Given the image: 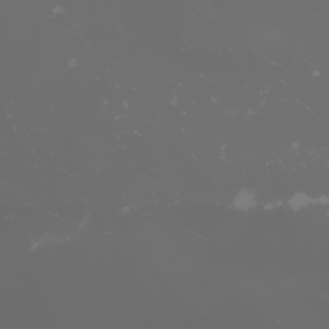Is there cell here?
<instances>
[{"mask_svg":"<svg viewBox=\"0 0 329 329\" xmlns=\"http://www.w3.org/2000/svg\"><path fill=\"white\" fill-rule=\"evenodd\" d=\"M256 197L254 193H251L249 190L244 189L241 190L234 198V207L241 211H248L252 207L256 206Z\"/></svg>","mask_w":329,"mask_h":329,"instance_id":"6da1fadb","label":"cell"},{"mask_svg":"<svg viewBox=\"0 0 329 329\" xmlns=\"http://www.w3.org/2000/svg\"><path fill=\"white\" fill-rule=\"evenodd\" d=\"M309 204H310V197L306 195L305 193H294L288 201V206L291 207V209L296 210V211L303 209V207L308 206Z\"/></svg>","mask_w":329,"mask_h":329,"instance_id":"7a4b0ae2","label":"cell"}]
</instances>
